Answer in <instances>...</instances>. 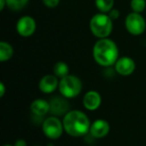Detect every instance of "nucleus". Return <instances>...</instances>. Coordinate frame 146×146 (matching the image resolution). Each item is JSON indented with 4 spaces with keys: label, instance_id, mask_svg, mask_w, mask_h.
I'll return each mask as SVG.
<instances>
[{
    "label": "nucleus",
    "instance_id": "obj_7",
    "mask_svg": "<svg viewBox=\"0 0 146 146\" xmlns=\"http://www.w3.org/2000/svg\"><path fill=\"white\" fill-rule=\"evenodd\" d=\"M36 30V22L31 16H22L16 23V31L22 37H30Z\"/></svg>",
    "mask_w": 146,
    "mask_h": 146
},
{
    "label": "nucleus",
    "instance_id": "obj_25",
    "mask_svg": "<svg viewBox=\"0 0 146 146\" xmlns=\"http://www.w3.org/2000/svg\"><path fill=\"white\" fill-rule=\"evenodd\" d=\"M34 146H39V145H34Z\"/></svg>",
    "mask_w": 146,
    "mask_h": 146
},
{
    "label": "nucleus",
    "instance_id": "obj_17",
    "mask_svg": "<svg viewBox=\"0 0 146 146\" xmlns=\"http://www.w3.org/2000/svg\"><path fill=\"white\" fill-rule=\"evenodd\" d=\"M29 0H6L7 6L13 11H19L27 5Z\"/></svg>",
    "mask_w": 146,
    "mask_h": 146
},
{
    "label": "nucleus",
    "instance_id": "obj_6",
    "mask_svg": "<svg viewBox=\"0 0 146 146\" xmlns=\"http://www.w3.org/2000/svg\"><path fill=\"white\" fill-rule=\"evenodd\" d=\"M125 28L131 35H141L146 29V21L140 13L131 12L125 18Z\"/></svg>",
    "mask_w": 146,
    "mask_h": 146
},
{
    "label": "nucleus",
    "instance_id": "obj_11",
    "mask_svg": "<svg viewBox=\"0 0 146 146\" xmlns=\"http://www.w3.org/2000/svg\"><path fill=\"white\" fill-rule=\"evenodd\" d=\"M109 123L104 119H97L91 123L89 133L94 138H103L109 133Z\"/></svg>",
    "mask_w": 146,
    "mask_h": 146
},
{
    "label": "nucleus",
    "instance_id": "obj_4",
    "mask_svg": "<svg viewBox=\"0 0 146 146\" xmlns=\"http://www.w3.org/2000/svg\"><path fill=\"white\" fill-rule=\"evenodd\" d=\"M58 89L60 94L66 98H74L80 94L82 90V82L77 76L68 74L59 80Z\"/></svg>",
    "mask_w": 146,
    "mask_h": 146
},
{
    "label": "nucleus",
    "instance_id": "obj_8",
    "mask_svg": "<svg viewBox=\"0 0 146 146\" xmlns=\"http://www.w3.org/2000/svg\"><path fill=\"white\" fill-rule=\"evenodd\" d=\"M115 71L122 76H129L135 71L136 64L131 57L122 56L119 57L114 64Z\"/></svg>",
    "mask_w": 146,
    "mask_h": 146
},
{
    "label": "nucleus",
    "instance_id": "obj_9",
    "mask_svg": "<svg viewBox=\"0 0 146 146\" xmlns=\"http://www.w3.org/2000/svg\"><path fill=\"white\" fill-rule=\"evenodd\" d=\"M67 98L64 96H54L49 101L50 104V113L54 116L65 115L69 111V103Z\"/></svg>",
    "mask_w": 146,
    "mask_h": 146
},
{
    "label": "nucleus",
    "instance_id": "obj_16",
    "mask_svg": "<svg viewBox=\"0 0 146 146\" xmlns=\"http://www.w3.org/2000/svg\"><path fill=\"white\" fill-rule=\"evenodd\" d=\"M95 5L100 12L108 13L113 9L114 0H95Z\"/></svg>",
    "mask_w": 146,
    "mask_h": 146
},
{
    "label": "nucleus",
    "instance_id": "obj_13",
    "mask_svg": "<svg viewBox=\"0 0 146 146\" xmlns=\"http://www.w3.org/2000/svg\"><path fill=\"white\" fill-rule=\"evenodd\" d=\"M30 110L34 115L42 117V116L46 115L48 112H50V104L45 99L38 98V99H35L31 103Z\"/></svg>",
    "mask_w": 146,
    "mask_h": 146
},
{
    "label": "nucleus",
    "instance_id": "obj_21",
    "mask_svg": "<svg viewBox=\"0 0 146 146\" xmlns=\"http://www.w3.org/2000/svg\"><path fill=\"white\" fill-rule=\"evenodd\" d=\"M14 146H27V142L24 139H18L13 144Z\"/></svg>",
    "mask_w": 146,
    "mask_h": 146
},
{
    "label": "nucleus",
    "instance_id": "obj_3",
    "mask_svg": "<svg viewBox=\"0 0 146 146\" xmlns=\"http://www.w3.org/2000/svg\"><path fill=\"white\" fill-rule=\"evenodd\" d=\"M109 15L106 13H97L93 15L89 23L92 34L99 39L108 38L113 30V22Z\"/></svg>",
    "mask_w": 146,
    "mask_h": 146
},
{
    "label": "nucleus",
    "instance_id": "obj_10",
    "mask_svg": "<svg viewBox=\"0 0 146 146\" xmlns=\"http://www.w3.org/2000/svg\"><path fill=\"white\" fill-rule=\"evenodd\" d=\"M59 78L56 77L54 74H47L40 79L38 87L41 92L45 94L53 93L59 86Z\"/></svg>",
    "mask_w": 146,
    "mask_h": 146
},
{
    "label": "nucleus",
    "instance_id": "obj_15",
    "mask_svg": "<svg viewBox=\"0 0 146 146\" xmlns=\"http://www.w3.org/2000/svg\"><path fill=\"white\" fill-rule=\"evenodd\" d=\"M53 74L59 79L65 77L69 74V67L65 62L59 61V62L55 63L53 66Z\"/></svg>",
    "mask_w": 146,
    "mask_h": 146
},
{
    "label": "nucleus",
    "instance_id": "obj_5",
    "mask_svg": "<svg viewBox=\"0 0 146 146\" xmlns=\"http://www.w3.org/2000/svg\"><path fill=\"white\" fill-rule=\"evenodd\" d=\"M42 131L44 135L49 139H58L59 137H61L64 131L63 122L60 121V119L57 116H49L43 121Z\"/></svg>",
    "mask_w": 146,
    "mask_h": 146
},
{
    "label": "nucleus",
    "instance_id": "obj_23",
    "mask_svg": "<svg viewBox=\"0 0 146 146\" xmlns=\"http://www.w3.org/2000/svg\"><path fill=\"white\" fill-rule=\"evenodd\" d=\"M6 5H7L6 0H0V11H2Z\"/></svg>",
    "mask_w": 146,
    "mask_h": 146
},
{
    "label": "nucleus",
    "instance_id": "obj_20",
    "mask_svg": "<svg viewBox=\"0 0 146 146\" xmlns=\"http://www.w3.org/2000/svg\"><path fill=\"white\" fill-rule=\"evenodd\" d=\"M108 15H109V17L112 19V20H116V19L119 17L120 13H119V10H118V9L113 8L108 12Z\"/></svg>",
    "mask_w": 146,
    "mask_h": 146
},
{
    "label": "nucleus",
    "instance_id": "obj_14",
    "mask_svg": "<svg viewBox=\"0 0 146 146\" xmlns=\"http://www.w3.org/2000/svg\"><path fill=\"white\" fill-rule=\"evenodd\" d=\"M13 56V47L10 43L1 41L0 42V61L1 62H6L10 60Z\"/></svg>",
    "mask_w": 146,
    "mask_h": 146
},
{
    "label": "nucleus",
    "instance_id": "obj_22",
    "mask_svg": "<svg viewBox=\"0 0 146 146\" xmlns=\"http://www.w3.org/2000/svg\"><path fill=\"white\" fill-rule=\"evenodd\" d=\"M6 91V88H5V84L3 82H0V97H3Z\"/></svg>",
    "mask_w": 146,
    "mask_h": 146
},
{
    "label": "nucleus",
    "instance_id": "obj_2",
    "mask_svg": "<svg viewBox=\"0 0 146 146\" xmlns=\"http://www.w3.org/2000/svg\"><path fill=\"white\" fill-rule=\"evenodd\" d=\"M64 131L72 137H81L89 132L90 120L84 112L80 110L68 111L63 117Z\"/></svg>",
    "mask_w": 146,
    "mask_h": 146
},
{
    "label": "nucleus",
    "instance_id": "obj_19",
    "mask_svg": "<svg viewBox=\"0 0 146 146\" xmlns=\"http://www.w3.org/2000/svg\"><path fill=\"white\" fill-rule=\"evenodd\" d=\"M42 2L48 8H55L58 6L60 0H42Z\"/></svg>",
    "mask_w": 146,
    "mask_h": 146
},
{
    "label": "nucleus",
    "instance_id": "obj_24",
    "mask_svg": "<svg viewBox=\"0 0 146 146\" xmlns=\"http://www.w3.org/2000/svg\"><path fill=\"white\" fill-rule=\"evenodd\" d=\"M3 146H14V145H11V144H5V145Z\"/></svg>",
    "mask_w": 146,
    "mask_h": 146
},
{
    "label": "nucleus",
    "instance_id": "obj_18",
    "mask_svg": "<svg viewBox=\"0 0 146 146\" xmlns=\"http://www.w3.org/2000/svg\"><path fill=\"white\" fill-rule=\"evenodd\" d=\"M130 6L133 12L141 13L146 8V0H131Z\"/></svg>",
    "mask_w": 146,
    "mask_h": 146
},
{
    "label": "nucleus",
    "instance_id": "obj_12",
    "mask_svg": "<svg viewBox=\"0 0 146 146\" xmlns=\"http://www.w3.org/2000/svg\"><path fill=\"white\" fill-rule=\"evenodd\" d=\"M101 105V96L95 90L86 92L83 97V106L89 111L97 110Z\"/></svg>",
    "mask_w": 146,
    "mask_h": 146
},
{
    "label": "nucleus",
    "instance_id": "obj_1",
    "mask_svg": "<svg viewBox=\"0 0 146 146\" xmlns=\"http://www.w3.org/2000/svg\"><path fill=\"white\" fill-rule=\"evenodd\" d=\"M92 55L97 64L103 67L112 66L119 58V50L113 40L109 38L99 39L94 44Z\"/></svg>",
    "mask_w": 146,
    "mask_h": 146
}]
</instances>
